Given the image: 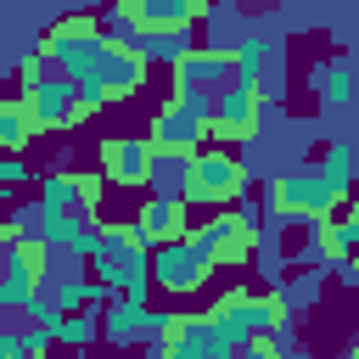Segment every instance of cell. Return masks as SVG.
Masks as SVG:
<instances>
[{"instance_id": "6da1fadb", "label": "cell", "mask_w": 359, "mask_h": 359, "mask_svg": "<svg viewBox=\"0 0 359 359\" xmlns=\"http://www.w3.org/2000/svg\"><path fill=\"white\" fill-rule=\"evenodd\" d=\"M39 62H45L50 73H62V79L84 95L90 112L140 95L146 79H151V62H146L129 39H118L112 28H101L90 11L56 17V22L39 34Z\"/></svg>"}, {"instance_id": "7a4b0ae2", "label": "cell", "mask_w": 359, "mask_h": 359, "mask_svg": "<svg viewBox=\"0 0 359 359\" xmlns=\"http://www.w3.org/2000/svg\"><path fill=\"white\" fill-rule=\"evenodd\" d=\"M17 101L28 107L34 135H67V129H79V123L95 118V112L84 107V95H79L62 73H50V67L39 62V50L17 62Z\"/></svg>"}, {"instance_id": "3957f363", "label": "cell", "mask_w": 359, "mask_h": 359, "mask_svg": "<svg viewBox=\"0 0 359 359\" xmlns=\"http://www.w3.org/2000/svg\"><path fill=\"white\" fill-rule=\"evenodd\" d=\"M247 191H252V180H247V163H241V157H230L224 146L191 151V174H185V185H180V202H185V208H230V202H241Z\"/></svg>"}, {"instance_id": "277c9868", "label": "cell", "mask_w": 359, "mask_h": 359, "mask_svg": "<svg viewBox=\"0 0 359 359\" xmlns=\"http://www.w3.org/2000/svg\"><path fill=\"white\" fill-rule=\"evenodd\" d=\"M230 79H236V50H230V45H191V50L174 62V101L208 118Z\"/></svg>"}, {"instance_id": "5b68a950", "label": "cell", "mask_w": 359, "mask_h": 359, "mask_svg": "<svg viewBox=\"0 0 359 359\" xmlns=\"http://www.w3.org/2000/svg\"><path fill=\"white\" fill-rule=\"evenodd\" d=\"M208 6L213 0H112L107 28L118 39H135V34H196Z\"/></svg>"}, {"instance_id": "8992f818", "label": "cell", "mask_w": 359, "mask_h": 359, "mask_svg": "<svg viewBox=\"0 0 359 359\" xmlns=\"http://www.w3.org/2000/svg\"><path fill=\"white\" fill-rule=\"evenodd\" d=\"M337 191L325 185V174L314 163H297L286 174L269 180V213L275 219H292V224H314V219H331L337 213Z\"/></svg>"}, {"instance_id": "52a82bcc", "label": "cell", "mask_w": 359, "mask_h": 359, "mask_svg": "<svg viewBox=\"0 0 359 359\" xmlns=\"http://www.w3.org/2000/svg\"><path fill=\"white\" fill-rule=\"evenodd\" d=\"M191 241L202 247V258H208L213 269H236V264H247V258L258 252V213H252V202L241 196L236 213L219 208L208 224H191Z\"/></svg>"}, {"instance_id": "ba28073f", "label": "cell", "mask_w": 359, "mask_h": 359, "mask_svg": "<svg viewBox=\"0 0 359 359\" xmlns=\"http://www.w3.org/2000/svg\"><path fill=\"white\" fill-rule=\"evenodd\" d=\"M258 123H264V84L230 79L224 95H219L213 112H208V135H219L224 146H247V140L258 135Z\"/></svg>"}, {"instance_id": "9c48e42d", "label": "cell", "mask_w": 359, "mask_h": 359, "mask_svg": "<svg viewBox=\"0 0 359 359\" xmlns=\"http://www.w3.org/2000/svg\"><path fill=\"white\" fill-rule=\"evenodd\" d=\"M151 353L157 359H213V353H230L213 331L208 314H163V325L151 331Z\"/></svg>"}, {"instance_id": "30bf717a", "label": "cell", "mask_w": 359, "mask_h": 359, "mask_svg": "<svg viewBox=\"0 0 359 359\" xmlns=\"http://www.w3.org/2000/svg\"><path fill=\"white\" fill-rule=\"evenodd\" d=\"M146 264H151V286H163V292H174V297L196 292V286L213 275V264L202 258V247H196L191 236H185V241H168V247H151Z\"/></svg>"}, {"instance_id": "8fae6325", "label": "cell", "mask_w": 359, "mask_h": 359, "mask_svg": "<svg viewBox=\"0 0 359 359\" xmlns=\"http://www.w3.org/2000/svg\"><path fill=\"white\" fill-rule=\"evenodd\" d=\"M146 140L157 146V151H202V140H208V118L202 112H191V107H180V101H163L157 112H151V129H146Z\"/></svg>"}, {"instance_id": "7c38bea8", "label": "cell", "mask_w": 359, "mask_h": 359, "mask_svg": "<svg viewBox=\"0 0 359 359\" xmlns=\"http://www.w3.org/2000/svg\"><path fill=\"white\" fill-rule=\"evenodd\" d=\"M146 174H151V140H146V135H107V140H101V180H107V185L140 191Z\"/></svg>"}, {"instance_id": "4fadbf2b", "label": "cell", "mask_w": 359, "mask_h": 359, "mask_svg": "<svg viewBox=\"0 0 359 359\" xmlns=\"http://www.w3.org/2000/svg\"><path fill=\"white\" fill-rule=\"evenodd\" d=\"M135 224H140L146 247H168V241H185V236H191V208H185L180 196H151Z\"/></svg>"}, {"instance_id": "5bb4252c", "label": "cell", "mask_w": 359, "mask_h": 359, "mask_svg": "<svg viewBox=\"0 0 359 359\" xmlns=\"http://www.w3.org/2000/svg\"><path fill=\"white\" fill-rule=\"evenodd\" d=\"M45 247H62V252H73V258H90L95 252V224L84 219V213H50V208H39V230H34Z\"/></svg>"}, {"instance_id": "9a60e30c", "label": "cell", "mask_w": 359, "mask_h": 359, "mask_svg": "<svg viewBox=\"0 0 359 359\" xmlns=\"http://www.w3.org/2000/svg\"><path fill=\"white\" fill-rule=\"evenodd\" d=\"M90 264H95L101 286H112L118 297H135V303H146V286H151V264H146V252H135V258H118V252H95Z\"/></svg>"}, {"instance_id": "2e32d148", "label": "cell", "mask_w": 359, "mask_h": 359, "mask_svg": "<svg viewBox=\"0 0 359 359\" xmlns=\"http://www.w3.org/2000/svg\"><path fill=\"white\" fill-rule=\"evenodd\" d=\"M146 303H135V297H107V309L95 314V331L112 342V348H135L140 337H146Z\"/></svg>"}, {"instance_id": "e0dca14e", "label": "cell", "mask_w": 359, "mask_h": 359, "mask_svg": "<svg viewBox=\"0 0 359 359\" xmlns=\"http://www.w3.org/2000/svg\"><path fill=\"white\" fill-rule=\"evenodd\" d=\"M34 140V123H28V107L17 95H0V157H22Z\"/></svg>"}, {"instance_id": "ac0fdd59", "label": "cell", "mask_w": 359, "mask_h": 359, "mask_svg": "<svg viewBox=\"0 0 359 359\" xmlns=\"http://www.w3.org/2000/svg\"><path fill=\"white\" fill-rule=\"evenodd\" d=\"M185 174H191V157H185V151H157V146H151V174H146L151 196H180Z\"/></svg>"}, {"instance_id": "d6986e66", "label": "cell", "mask_w": 359, "mask_h": 359, "mask_svg": "<svg viewBox=\"0 0 359 359\" xmlns=\"http://www.w3.org/2000/svg\"><path fill=\"white\" fill-rule=\"evenodd\" d=\"M129 45H135L146 62H168V67H174V62H180V56L196 45V34H135Z\"/></svg>"}, {"instance_id": "ffe728a7", "label": "cell", "mask_w": 359, "mask_h": 359, "mask_svg": "<svg viewBox=\"0 0 359 359\" xmlns=\"http://www.w3.org/2000/svg\"><path fill=\"white\" fill-rule=\"evenodd\" d=\"M320 174H325V185L348 202V191H353V146H325V157L314 163Z\"/></svg>"}, {"instance_id": "44dd1931", "label": "cell", "mask_w": 359, "mask_h": 359, "mask_svg": "<svg viewBox=\"0 0 359 359\" xmlns=\"http://www.w3.org/2000/svg\"><path fill=\"white\" fill-rule=\"evenodd\" d=\"M320 101H325L331 112L353 107V73H348V62H331V67L320 73Z\"/></svg>"}, {"instance_id": "7402d4cb", "label": "cell", "mask_w": 359, "mask_h": 359, "mask_svg": "<svg viewBox=\"0 0 359 359\" xmlns=\"http://www.w3.org/2000/svg\"><path fill=\"white\" fill-rule=\"evenodd\" d=\"M230 359H286V348H280L275 337H252V342H247V348H236Z\"/></svg>"}, {"instance_id": "603a6c76", "label": "cell", "mask_w": 359, "mask_h": 359, "mask_svg": "<svg viewBox=\"0 0 359 359\" xmlns=\"http://www.w3.org/2000/svg\"><path fill=\"white\" fill-rule=\"evenodd\" d=\"M22 359H50V331L28 325V331H22Z\"/></svg>"}, {"instance_id": "cb8c5ba5", "label": "cell", "mask_w": 359, "mask_h": 359, "mask_svg": "<svg viewBox=\"0 0 359 359\" xmlns=\"http://www.w3.org/2000/svg\"><path fill=\"white\" fill-rule=\"evenodd\" d=\"M0 180H6L11 191H17V185L28 180V168H22V157H0Z\"/></svg>"}, {"instance_id": "d4e9b609", "label": "cell", "mask_w": 359, "mask_h": 359, "mask_svg": "<svg viewBox=\"0 0 359 359\" xmlns=\"http://www.w3.org/2000/svg\"><path fill=\"white\" fill-rule=\"evenodd\" d=\"M0 202H11V185H6V180H0Z\"/></svg>"}, {"instance_id": "484cf974", "label": "cell", "mask_w": 359, "mask_h": 359, "mask_svg": "<svg viewBox=\"0 0 359 359\" xmlns=\"http://www.w3.org/2000/svg\"><path fill=\"white\" fill-rule=\"evenodd\" d=\"M348 359H359V342H353V348H348Z\"/></svg>"}, {"instance_id": "4316f807", "label": "cell", "mask_w": 359, "mask_h": 359, "mask_svg": "<svg viewBox=\"0 0 359 359\" xmlns=\"http://www.w3.org/2000/svg\"><path fill=\"white\" fill-rule=\"evenodd\" d=\"M353 112H359V95H353Z\"/></svg>"}, {"instance_id": "83f0119b", "label": "cell", "mask_w": 359, "mask_h": 359, "mask_svg": "<svg viewBox=\"0 0 359 359\" xmlns=\"http://www.w3.org/2000/svg\"><path fill=\"white\" fill-rule=\"evenodd\" d=\"M213 359H230V353H213Z\"/></svg>"}, {"instance_id": "f1b7e54d", "label": "cell", "mask_w": 359, "mask_h": 359, "mask_svg": "<svg viewBox=\"0 0 359 359\" xmlns=\"http://www.w3.org/2000/svg\"><path fill=\"white\" fill-rule=\"evenodd\" d=\"M146 359H157V353H146Z\"/></svg>"}]
</instances>
